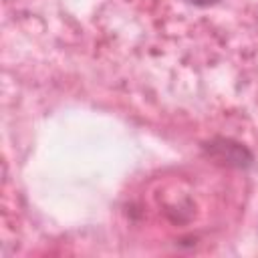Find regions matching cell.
I'll return each instance as SVG.
<instances>
[{
    "label": "cell",
    "instance_id": "1",
    "mask_svg": "<svg viewBox=\"0 0 258 258\" xmlns=\"http://www.w3.org/2000/svg\"><path fill=\"white\" fill-rule=\"evenodd\" d=\"M222 145H216L212 149H216L220 153V159H228V163H236V165H248L252 161L250 151L240 145V143H232L230 139H220Z\"/></svg>",
    "mask_w": 258,
    "mask_h": 258
},
{
    "label": "cell",
    "instance_id": "2",
    "mask_svg": "<svg viewBox=\"0 0 258 258\" xmlns=\"http://www.w3.org/2000/svg\"><path fill=\"white\" fill-rule=\"evenodd\" d=\"M189 4H194V6H198V8H206V6H214L218 0H187Z\"/></svg>",
    "mask_w": 258,
    "mask_h": 258
}]
</instances>
